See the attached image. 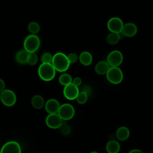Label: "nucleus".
I'll return each mask as SVG.
<instances>
[{"instance_id":"f257e3e1","label":"nucleus","mask_w":153,"mask_h":153,"mask_svg":"<svg viewBox=\"0 0 153 153\" xmlns=\"http://www.w3.org/2000/svg\"><path fill=\"white\" fill-rule=\"evenodd\" d=\"M51 65L56 71L63 72L66 71L70 66V63L65 54L58 52L53 56Z\"/></svg>"},{"instance_id":"c756f323","label":"nucleus","mask_w":153,"mask_h":153,"mask_svg":"<svg viewBox=\"0 0 153 153\" xmlns=\"http://www.w3.org/2000/svg\"><path fill=\"white\" fill-rule=\"evenodd\" d=\"M5 84L4 80L0 78V93H1L4 90H5Z\"/></svg>"},{"instance_id":"1a4fd4ad","label":"nucleus","mask_w":153,"mask_h":153,"mask_svg":"<svg viewBox=\"0 0 153 153\" xmlns=\"http://www.w3.org/2000/svg\"><path fill=\"white\" fill-rule=\"evenodd\" d=\"M0 153H22V148L17 142L11 140L4 144Z\"/></svg>"},{"instance_id":"473e14b6","label":"nucleus","mask_w":153,"mask_h":153,"mask_svg":"<svg viewBox=\"0 0 153 153\" xmlns=\"http://www.w3.org/2000/svg\"><path fill=\"white\" fill-rule=\"evenodd\" d=\"M0 101H1V93H0Z\"/></svg>"},{"instance_id":"bb28decb","label":"nucleus","mask_w":153,"mask_h":153,"mask_svg":"<svg viewBox=\"0 0 153 153\" xmlns=\"http://www.w3.org/2000/svg\"><path fill=\"white\" fill-rule=\"evenodd\" d=\"M60 128L61 132L62 133H63L64 134H68L71 131V128H70L69 126L68 125H67L66 124L62 123V124Z\"/></svg>"},{"instance_id":"6e6552de","label":"nucleus","mask_w":153,"mask_h":153,"mask_svg":"<svg viewBox=\"0 0 153 153\" xmlns=\"http://www.w3.org/2000/svg\"><path fill=\"white\" fill-rule=\"evenodd\" d=\"M124 23L123 20L118 17L111 18L107 23V27L111 32L121 33Z\"/></svg>"},{"instance_id":"b1692460","label":"nucleus","mask_w":153,"mask_h":153,"mask_svg":"<svg viewBox=\"0 0 153 153\" xmlns=\"http://www.w3.org/2000/svg\"><path fill=\"white\" fill-rule=\"evenodd\" d=\"M53 59V55L49 52L44 53L41 57V61L42 63H51Z\"/></svg>"},{"instance_id":"aec40b11","label":"nucleus","mask_w":153,"mask_h":153,"mask_svg":"<svg viewBox=\"0 0 153 153\" xmlns=\"http://www.w3.org/2000/svg\"><path fill=\"white\" fill-rule=\"evenodd\" d=\"M120 38H121L120 33L111 32L106 37V41L108 44L111 45H114L117 44L119 42V41L120 40Z\"/></svg>"},{"instance_id":"5701e85b","label":"nucleus","mask_w":153,"mask_h":153,"mask_svg":"<svg viewBox=\"0 0 153 153\" xmlns=\"http://www.w3.org/2000/svg\"><path fill=\"white\" fill-rule=\"evenodd\" d=\"M38 60V57L37 54L35 53H29L27 59V63L30 66L35 65Z\"/></svg>"},{"instance_id":"0eeeda50","label":"nucleus","mask_w":153,"mask_h":153,"mask_svg":"<svg viewBox=\"0 0 153 153\" xmlns=\"http://www.w3.org/2000/svg\"><path fill=\"white\" fill-rule=\"evenodd\" d=\"M106 60L110 67H118L123 61V56L119 50H113L109 53Z\"/></svg>"},{"instance_id":"ddd939ff","label":"nucleus","mask_w":153,"mask_h":153,"mask_svg":"<svg viewBox=\"0 0 153 153\" xmlns=\"http://www.w3.org/2000/svg\"><path fill=\"white\" fill-rule=\"evenodd\" d=\"M60 106V105L57 100L55 99H50L46 102L45 108L49 114H57Z\"/></svg>"},{"instance_id":"4be33fe9","label":"nucleus","mask_w":153,"mask_h":153,"mask_svg":"<svg viewBox=\"0 0 153 153\" xmlns=\"http://www.w3.org/2000/svg\"><path fill=\"white\" fill-rule=\"evenodd\" d=\"M28 30L33 35H36L40 30L39 25L36 22H31L29 23L27 26Z\"/></svg>"},{"instance_id":"c85d7f7f","label":"nucleus","mask_w":153,"mask_h":153,"mask_svg":"<svg viewBox=\"0 0 153 153\" xmlns=\"http://www.w3.org/2000/svg\"><path fill=\"white\" fill-rule=\"evenodd\" d=\"M72 83L78 87V86L81 85L82 83V79L80 77H75L74 79H72Z\"/></svg>"},{"instance_id":"a211bd4d","label":"nucleus","mask_w":153,"mask_h":153,"mask_svg":"<svg viewBox=\"0 0 153 153\" xmlns=\"http://www.w3.org/2000/svg\"><path fill=\"white\" fill-rule=\"evenodd\" d=\"M106 149L108 153H118L120 150V145L115 140H111L106 145Z\"/></svg>"},{"instance_id":"f03ea898","label":"nucleus","mask_w":153,"mask_h":153,"mask_svg":"<svg viewBox=\"0 0 153 153\" xmlns=\"http://www.w3.org/2000/svg\"><path fill=\"white\" fill-rule=\"evenodd\" d=\"M39 78L44 81H50L54 79L56 70L51 63H41L38 69Z\"/></svg>"},{"instance_id":"2f4dec72","label":"nucleus","mask_w":153,"mask_h":153,"mask_svg":"<svg viewBox=\"0 0 153 153\" xmlns=\"http://www.w3.org/2000/svg\"><path fill=\"white\" fill-rule=\"evenodd\" d=\"M90 153H99V152H96V151H92V152H90Z\"/></svg>"},{"instance_id":"412c9836","label":"nucleus","mask_w":153,"mask_h":153,"mask_svg":"<svg viewBox=\"0 0 153 153\" xmlns=\"http://www.w3.org/2000/svg\"><path fill=\"white\" fill-rule=\"evenodd\" d=\"M72 81V78L71 75L67 73L62 74V75H60V76L59 78V83L61 85H64V86L71 83Z\"/></svg>"},{"instance_id":"dca6fc26","label":"nucleus","mask_w":153,"mask_h":153,"mask_svg":"<svg viewBox=\"0 0 153 153\" xmlns=\"http://www.w3.org/2000/svg\"><path fill=\"white\" fill-rule=\"evenodd\" d=\"M110 68L106 61L99 62L94 67L95 72L99 75H105Z\"/></svg>"},{"instance_id":"6ab92c4d","label":"nucleus","mask_w":153,"mask_h":153,"mask_svg":"<svg viewBox=\"0 0 153 153\" xmlns=\"http://www.w3.org/2000/svg\"><path fill=\"white\" fill-rule=\"evenodd\" d=\"M31 103L33 108L40 109L44 106V99L40 95H35L31 99Z\"/></svg>"},{"instance_id":"7ed1b4c3","label":"nucleus","mask_w":153,"mask_h":153,"mask_svg":"<svg viewBox=\"0 0 153 153\" xmlns=\"http://www.w3.org/2000/svg\"><path fill=\"white\" fill-rule=\"evenodd\" d=\"M41 41L36 35L30 34L26 37L23 42L24 50L28 53H35L39 48Z\"/></svg>"},{"instance_id":"a878e982","label":"nucleus","mask_w":153,"mask_h":153,"mask_svg":"<svg viewBox=\"0 0 153 153\" xmlns=\"http://www.w3.org/2000/svg\"><path fill=\"white\" fill-rule=\"evenodd\" d=\"M67 57L68 59V60L70 63V64L71 63H75V62H76L78 60V55L75 53H69L68 55H67Z\"/></svg>"},{"instance_id":"393cba45","label":"nucleus","mask_w":153,"mask_h":153,"mask_svg":"<svg viewBox=\"0 0 153 153\" xmlns=\"http://www.w3.org/2000/svg\"><path fill=\"white\" fill-rule=\"evenodd\" d=\"M88 96L83 91H79L75 99H76V101L78 103L84 104L87 101Z\"/></svg>"},{"instance_id":"2eb2a0df","label":"nucleus","mask_w":153,"mask_h":153,"mask_svg":"<svg viewBox=\"0 0 153 153\" xmlns=\"http://www.w3.org/2000/svg\"><path fill=\"white\" fill-rule=\"evenodd\" d=\"M130 136V130L129 129L124 126L119 127L116 131V137L117 138L121 141L126 140Z\"/></svg>"},{"instance_id":"4468645a","label":"nucleus","mask_w":153,"mask_h":153,"mask_svg":"<svg viewBox=\"0 0 153 153\" xmlns=\"http://www.w3.org/2000/svg\"><path fill=\"white\" fill-rule=\"evenodd\" d=\"M78 60L82 65L87 66L91 64L93 62V57L90 52L84 51L78 56Z\"/></svg>"},{"instance_id":"423d86ee","label":"nucleus","mask_w":153,"mask_h":153,"mask_svg":"<svg viewBox=\"0 0 153 153\" xmlns=\"http://www.w3.org/2000/svg\"><path fill=\"white\" fill-rule=\"evenodd\" d=\"M57 114L62 120H69L75 115V109L72 105L64 103L60 106Z\"/></svg>"},{"instance_id":"39448f33","label":"nucleus","mask_w":153,"mask_h":153,"mask_svg":"<svg viewBox=\"0 0 153 153\" xmlns=\"http://www.w3.org/2000/svg\"><path fill=\"white\" fill-rule=\"evenodd\" d=\"M16 95L11 90L5 89L1 93V102L5 106H13L16 103Z\"/></svg>"},{"instance_id":"cd10ccee","label":"nucleus","mask_w":153,"mask_h":153,"mask_svg":"<svg viewBox=\"0 0 153 153\" xmlns=\"http://www.w3.org/2000/svg\"><path fill=\"white\" fill-rule=\"evenodd\" d=\"M81 91H83V92L85 93L88 96H89L91 93V89L88 85H85L82 86L81 89Z\"/></svg>"},{"instance_id":"f8f14e48","label":"nucleus","mask_w":153,"mask_h":153,"mask_svg":"<svg viewBox=\"0 0 153 153\" xmlns=\"http://www.w3.org/2000/svg\"><path fill=\"white\" fill-rule=\"evenodd\" d=\"M137 32V27L133 23H127L123 25L121 33L127 37L134 36Z\"/></svg>"},{"instance_id":"9b49d317","label":"nucleus","mask_w":153,"mask_h":153,"mask_svg":"<svg viewBox=\"0 0 153 153\" xmlns=\"http://www.w3.org/2000/svg\"><path fill=\"white\" fill-rule=\"evenodd\" d=\"M79 90L78 87L73 84L72 82L65 85L63 88L64 96L68 100H74L76 99Z\"/></svg>"},{"instance_id":"f3484780","label":"nucleus","mask_w":153,"mask_h":153,"mask_svg":"<svg viewBox=\"0 0 153 153\" xmlns=\"http://www.w3.org/2000/svg\"><path fill=\"white\" fill-rule=\"evenodd\" d=\"M29 53L26 50H20L15 55V60L17 63L20 65H24L27 63V59Z\"/></svg>"},{"instance_id":"20e7f679","label":"nucleus","mask_w":153,"mask_h":153,"mask_svg":"<svg viewBox=\"0 0 153 153\" xmlns=\"http://www.w3.org/2000/svg\"><path fill=\"white\" fill-rule=\"evenodd\" d=\"M106 75L108 81L113 84H118L123 79V73L119 67H110Z\"/></svg>"},{"instance_id":"7c9ffc66","label":"nucleus","mask_w":153,"mask_h":153,"mask_svg":"<svg viewBox=\"0 0 153 153\" xmlns=\"http://www.w3.org/2000/svg\"><path fill=\"white\" fill-rule=\"evenodd\" d=\"M128 153H143V152L138 149H133L130 151Z\"/></svg>"},{"instance_id":"9d476101","label":"nucleus","mask_w":153,"mask_h":153,"mask_svg":"<svg viewBox=\"0 0 153 153\" xmlns=\"http://www.w3.org/2000/svg\"><path fill=\"white\" fill-rule=\"evenodd\" d=\"M45 123L49 128L56 129L60 127L63 123V120L58 114H51L48 115L46 117Z\"/></svg>"}]
</instances>
